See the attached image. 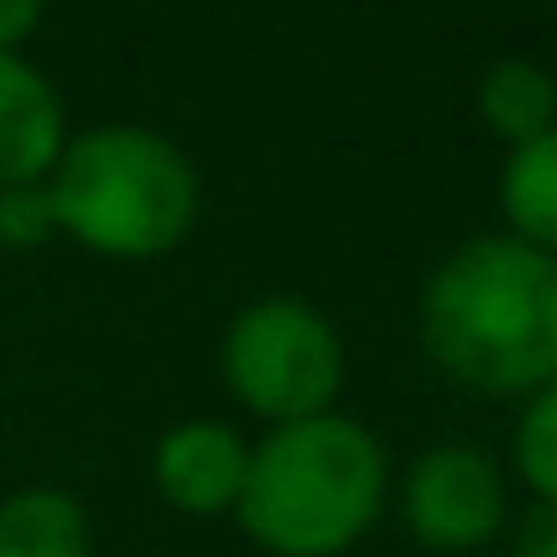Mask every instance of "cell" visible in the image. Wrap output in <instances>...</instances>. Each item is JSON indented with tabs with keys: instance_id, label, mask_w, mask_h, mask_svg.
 I'll use <instances>...</instances> for the list:
<instances>
[{
	"instance_id": "obj_12",
	"label": "cell",
	"mask_w": 557,
	"mask_h": 557,
	"mask_svg": "<svg viewBox=\"0 0 557 557\" xmlns=\"http://www.w3.org/2000/svg\"><path fill=\"white\" fill-rule=\"evenodd\" d=\"M61 240L54 234V210H49V193L37 186H7L0 193V252H37V246Z\"/></svg>"
},
{
	"instance_id": "obj_1",
	"label": "cell",
	"mask_w": 557,
	"mask_h": 557,
	"mask_svg": "<svg viewBox=\"0 0 557 557\" xmlns=\"http://www.w3.org/2000/svg\"><path fill=\"white\" fill-rule=\"evenodd\" d=\"M420 342L432 366L480 396L557 384V258L516 234H473L437 258L420 288Z\"/></svg>"
},
{
	"instance_id": "obj_13",
	"label": "cell",
	"mask_w": 557,
	"mask_h": 557,
	"mask_svg": "<svg viewBox=\"0 0 557 557\" xmlns=\"http://www.w3.org/2000/svg\"><path fill=\"white\" fill-rule=\"evenodd\" d=\"M49 18V0H0V54H25Z\"/></svg>"
},
{
	"instance_id": "obj_11",
	"label": "cell",
	"mask_w": 557,
	"mask_h": 557,
	"mask_svg": "<svg viewBox=\"0 0 557 557\" xmlns=\"http://www.w3.org/2000/svg\"><path fill=\"white\" fill-rule=\"evenodd\" d=\"M509 456L516 473L545 509H557V384L533 389L516 413V432H509Z\"/></svg>"
},
{
	"instance_id": "obj_2",
	"label": "cell",
	"mask_w": 557,
	"mask_h": 557,
	"mask_svg": "<svg viewBox=\"0 0 557 557\" xmlns=\"http://www.w3.org/2000/svg\"><path fill=\"white\" fill-rule=\"evenodd\" d=\"M389 504V456L377 432L330 408L252 437L240 533L264 557H348Z\"/></svg>"
},
{
	"instance_id": "obj_3",
	"label": "cell",
	"mask_w": 557,
	"mask_h": 557,
	"mask_svg": "<svg viewBox=\"0 0 557 557\" xmlns=\"http://www.w3.org/2000/svg\"><path fill=\"white\" fill-rule=\"evenodd\" d=\"M54 234L114 264H150L169 258L205 210L198 162L157 126H85L66 138L49 181Z\"/></svg>"
},
{
	"instance_id": "obj_5",
	"label": "cell",
	"mask_w": 557,
	"mask_h": 557,
	"mask_svg": "<svg viewBox=\"0 0 557 557\" xmlns=\"http://www.w3.org/2000/svg\"><path fill=\"white\" fill-rule=\"evenodd\" d=\"M396 504H401V528L413 533V545H425L437 557H461L504 533L509 485H504V468L485 449L449 437V444H432L408 461Z\"/></svg>"
},
{
	"instance_id": "obj_10",
	"label": "cell",
	"mask_w": 557,
	"mask_h": 557,
	"mask_svg": "<svg viewBox=\"0 0 557 557\" xmlns=\"http://www.w3.org/2000/svg\"><path fill=\"white\" fill-rule=\"evenodd\" d=\"M497 210H504V234H516L521 246L557 258V126L504 157Z\"/></svg>"
},
{
	"instance_id": "obj_7",
	"label": "cell",
	"mask_w": 557,
	"mask_h": 557,
	"mask_svg": "<svg viewBox=\"0 0 557 557\" xmlns=\"http://www.w3.org/2000/svg\"><path fill=\"white\" fill-rule=\"evenodd\" d=\"M66 102L30 54H0V193L49 181L66 150Z\"/></svg>"
},
{
	"instance_id": "obj_4",
	"label": "cell",
	"mask_w": 557,
	"mask_h": 557,
	"mask_svg": "<svg viewBox=\"0 0 557 557\" xmlns=\"http://www.w3.org/2000/svg\"><path fill=\"white\" fill-rule=\"evenodd\" d=\"M216 372L240 413L264 420L270 432L336 408L348 384V348L330 312L306 294H258L222 330Z\"/></svg>"
},
{
	"instance_id": "obj_8",
	"label": "cell",
	"mask_w": 557,
	"mask_h": 557,
	"mask_svg": "<svg viewBox=\"0 0 557 557\" xmlns=\"http://www.w3.org/2000/svg\"><path fill=\"white\" fill-rule=\"evenodd\" d=\"M0 557H97V521L66 485H18L0 497Z\"/></svg>"
},
{
	"instance_id": "obj_9",
	"label": "cell",
	"mask_w": 557,
	"mask_h": 557,
	"mask_svg": "<svg viewBox=\"0 0 557 557\" xmlns=\"http://www.w3.org/2000/svg\"><path fill=\"white\" fill-rule=\"evenodd\" d=\"M473 102H480L485 133L504 138L509 150H521L557 126V73L528 61V54H504V61H492L480 73Z\"/></svg>"
},
{
	"instance_id": "obj_14",
	"label": "cell",
	"mask_w": 557,
	"mask_h": 557,
	"mask_svg": "<svg viewBox=\"0 0 557 557\" xmlns=\"http://www.w3.org/2000/svg\"><path fill=\"white\" fill-rule=\"evenodd\" d=\"M509 557H557V521H533Z\"/></svg>"
},
{
	"instance_id": "obj_6",
	"label": "cell",
	"mask_w": 557,
	"mask_h": 557,
	"mask_svg": "<svg viewBox=\"0 0 557 557\" xmlns=\"http://www.w3.org/2000/svg\"><path fill=\"white\" fill-rule=\"evenodd\" d=\"M246 468H252V437L234 420H174L169 432L150 444V485L169 509L193 521H222L240 509Z\"/></svg>"
}]
</instances>
